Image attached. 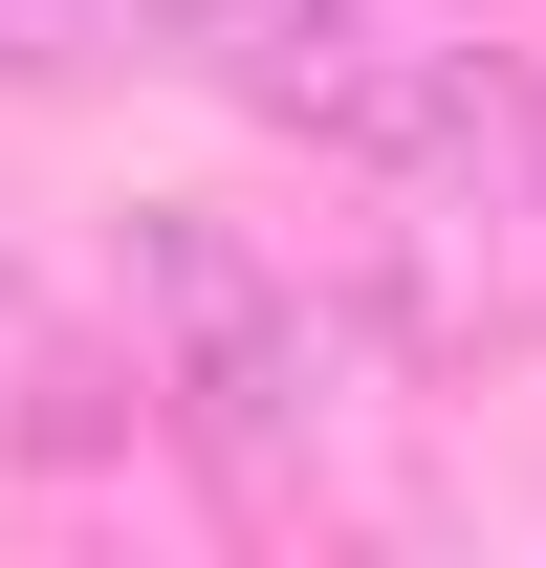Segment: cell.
Instances as JSON below:
<instances>
[{"mask_svg":"<svg viewBox=\"0 0 546 568\" xmlns=\"http://www.w3.org/2000/svg\"><path fill=\"white\" fill-rule=\"evenodd\" d=\"M132 416H153V372H132V306L88 328L67 284H22V241H0V459H44V481H67V459H110Z\"/></svg>","mask_w":546,"mask_h":568,"instance_id":"obj_4","label":"cell"},{"mask_svg":"<svg viewBox=\"0 0 546 568\" xmlns=\"http://www.w3.org/2000/svg\"><path fill=\"white\" fill-rule=\"evenodd\" d=\"M110 306H132L153 437H175L241 525H284V503L328 481V437H350V328H372V306H328V284L284 263V241H241L219 197H132V219H110Z\"/></svg>","mask_w":546,"mask_h":568,"instance_id":"obj_1","label":"cell"},{"mask_svg":"<svg viewBox=\"0 0 546 568\" xmlns=\"http://www.w3.org/2000/svg\"><path fill=\"white\" fill-rule=\"evenodd\" d=\"M350 306L394 372H525L546 351V67L481 44L415 132L350 153Z\"/></svg>","mask_w":546,"mask_h":568,"instance_id":"obj_2","label":"cell"},{"mask_svg":"<svg viewBox=\"0 0 546 568\" xmlns=\"http://www.w3.org/2000/svg\"><path fill=\"white\" fill-rule=\"evenodd\" d=\"M153 67H198L219 110H263V132H306L350 175L372 132H415L481 67V22L459 0H153Z\"/></svg>","mask_w":546,"mask_h":568,"instance_id":"obj_3","label":"cell"},{"mask_svg":"<svg viewBox=\"0 0 546 568\" xmlns=\"http://www.w3.org/2000/svg\"><path fill=\"white\" fill-rule=\"evenodd\" d=\"M67 67H153V0H0V88H67Z\"/></svg>","mask_w":546,"mask_h":568,"instance_id":"obj_5","label":"cell"}]
</instances>
